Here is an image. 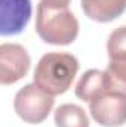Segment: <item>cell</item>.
<instances>
[{
    "mask_svg": "<svg viewBox=\"0 0 126 127\" xmlns=\"http://www.w3.org/2000/svg\"><path fill=\"white\" fill-rule=\"evenodd\" d=\"M36 32L49 44H71L79 34V21L60 0H40L36 12Z\"/></svg>",
    "mask_w": 126,
    "mask_h": 127,
    "instance_id": "obj_1",
    "label": "cell"
},
{
    "mask_svg": "<svg viewBox=\"0 0 126 127\" xmlns=\"http://www.w3.org/2000/svg\"><path fill=\"white\" fill-rule=\"evenodd\" d=\"M79 71V61L65 52H51L40 58L34 69V83L52 96L65 93Z\"/></svg>",
    "mask_w": 126,
    "mask_h": 127,
    "instance_id": "obj_2",
    "label": "cell"
},
{
    "mask_svg": "<svg viewBox=\"0 0 126 127\" xmlns=\"http://www.w3.org/2000/svg\"><path fill=\"white\" fill-rule=\"evenodd\" d=\"M54 103V96L42 90L36 83H30L16 92L13 108L18 117L25 123L40 124L49 117Z\"/></svg>",
    "mask_w": 126,
    "mask_h": 127,
    "instance_id": "obj_3",
    "label": "cell"
},
{
    "mask_svg": "<svg viewBox=\"0 0 126 127\" xmlns=\"http://www.w3.org/2000/svg\"><path fill=\"white\" fill-rule=\"evenodd\" d=\"M91 115L102 127H120L126 123V95L107 90L89 102Z\"/></svg>",
    "mask_w": 126,
    "mask_h": 127,
    "instance_id": "obj_4",
    "label": "cell"
},
{
    "mask_svg": "<svg viewBox=\"0 0 126 127\" xmlns=\"http://www.w3.org/2000/svg\"><path fill=\"white\" fill-rule=\"evenodd\" d=\"M30 65L31 59L24 46L16 43H3L0 46V83L3 86L24 78Z\"/></svg>",
    "mask_w": 126,
    "mask_h": 127,
    "instance_id": "obj_5",
    "label": "cell"
},
{
    "mask_svg": "<svg viewBox=\"0 0 126 127\" xmlns=\"http://www.w3.org/2000/svg\"><path fill=\"white\" fill-rule=\"evenodd\" d=\"M31 12V0H0V34H19L30 22Z\"/></svg>",
    "mask_w": 126,
    "mask_h": 127,
    "instance_id": "obj_6",
    "label": "cell"
},
{
    "mask_svg": "<svg viewBox=\"0 0 126 127\" xmlns=\"http://www.w3.org/2000/svg\"><path fill=\"white\" fill-rule=\"evenodd\" d=\"M85 15L96 22H111L126 10V0H80Z\"/></svg>",
    "mask_w": 126,
    "mask_h": 127,
    "instance_id": "obj_7",
    "label": "cell"
},
{
    "mask_svg": "<svg viewBox=\"0 0 126 127\" xmlns=\"http://www.w3.org/2000/svg\"><path fill=\"white\" fill-rule=\"evenodd\" d=\"M107 90H110V87H108V80H107L105 71L88 69L79 78L74 93L80 100L91 102L94 97H96L98 95H101Z\"/></svg>",
    "mask_w": 126,
    "mask_h": 127,
    "instance_id": "obj_8",
    "label": "cell"
},
{
    "mask_svg": "<svg viewBox=\"0 0 126 127\" xmlns=\"http://www.w3.org/2000/svg\"><path fill=\"white\" fill-rule=\"evenodd\" d=\"M57 127H89V117L85 109L76 103H64L55 111Z\"/></svg>",
    "mask_w": 126,
    "mask_h": 127,
    "instance_id": "obj_9",
    "label": "cell"
},
{
    "mask_svg": "<svg viewBox=\"0 0 126 127\" xmlns=\"http://www.w3.org/2000/svg\"><path fill=\"white\" fill-rule=\"evenodd\" d=\"M105 74L110 90L126 95V61H110Z\"/></svg>",
    "mask_w": 126,
    "mask_h": 127,
    "instance_id": "obj_10",
    "label": "cell"
},
{
    "mask_svg": "<svg viewBox=\"0 0 126 127\" xmlns=\"http://www.w3.org/2000/svg\"><path fill=\"white\" fill-rule=\"evenodd\" d=\"M110 61H126V25L116 28L107 41Z\"/></svg>",
    "mask_w": 126,
    "mask_h": 127,
    "instance_id": "obj_11",
    "label": "cell"
},
{
    "mask_svg": "<svg viewBox=\"0 0 126 127\" xmlns=\"http://www.w3.org/2000/svg\"><path fill=\"white\" fill-rule=\"evenodd\" d=\"M60 1H64V3H68V4H70V1H71V0H60Z\"/></svg>",
    "mask_w": 126,
    "mask_h": 127,
    "instance_id": "obj_12",
    "label": "cell"
}]
</instances>
